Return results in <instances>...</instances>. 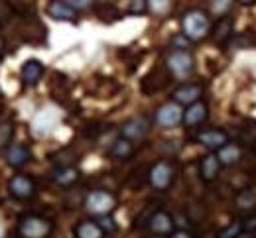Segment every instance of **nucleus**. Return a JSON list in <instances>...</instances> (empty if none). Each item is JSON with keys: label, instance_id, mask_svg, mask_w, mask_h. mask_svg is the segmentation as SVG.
Returning a JSON list of instances; mask_svg holds the SVG:
<instances>
[{"label": "nucleus", "instance_id": "obj_1", "mask_svg": "<svg viewBox=\"0 0 256 238\" xmlns=\"http://www.w3.org/2000/svg\"><path fill=\"white\" fill-rule=\"evenodd\" d=\"M182 26H184V35L190 37L192 41L203 39L205 35L209 34V30H211V22H209L207 14L201 12V10H190L184 16Z\"/></svg>", "mask_w": 256, "mask_h": 238}, {"label": "nucleus", "instance_id": "obj_2", "mask_svg": "<svg viewBox=\"0 0 256 238\" xmlns=\"http://www.w3.org/2000/svg\"><path fill=\"white\" fill-rule=\"evenodd\" d=\"M52 223L44 217H38V215H28L20 221L18 225V231L22 238H48L52 235Z\"/></svg>", "mask_w": 256, "mask_h": 238}, {"label": "nucleus", "instance_id": "obj_3", "mask_svg": "<svg viewBox=\"0 0 256 238\" xmlns=\"http://www.w3.org/2000/svg\"><path fill=\"white\" fill-rule=\"evenodd\" d=\"M85 207H87V211L89 213H93L96 217H100V215H110L112 211H114V207H116V197L112 195V193H108V191H91L89 195H87V199H85Z\"/></svg>", "mask_w": 256, "mask_h": 238}, {"label": "nucleus", "instance_id": "obj_4", "mask_svg": "<svg viewBox=\"0 0 256 238\" xmlns=\"http://www.w3.org/2000/svg\"><path fill=\"white\" fill-rule=\"evenodd\" d=\"M168 69L176 75V77H188L193 71V57L190 51L186 49H176L168 55Z\"/></svg>", "mask_w": 256, "mask_h": 238}, {"label": "nucleus", "instance_id": "obj_5", "mask_svg": "<svg viewBox=\"0 0 256 238\" xmlns=\"http://www.w3.org/2000/svg\"><path fill=\"white\" fill-rule=\"evenodd\" d=\"M148 179H150V185L158 191H166L172 181H174V168L172 164L168 162H158L152 166V170L148 173Z\"/></svg>", "mask_w": 256, "mask_h": 238}, {"label": "nucleus", "instance_id": "obj_6", "mask_svg": "<svg viewBox=\"0 0 256 238\" xmlns=\"http://www.w3.org/2000/svg\"><path fill=\"white\" fill-rule=\"evenodd\" d=\"M182 120H184V110H182V104H178L176 101L166 102L156 112V122L164 128H172V126L180 124Z\"/></svg>", "mask_w": 256, "mask_h": 238}, {"label": "nucleus", "instance_id": "obj_7", "mask_svg": "<svg viewBox=\"0 0 256 238\" xmlns=\"http://www.w3.org/2000/svg\"><path fill=\"white\" fill-rule=\"evenodd\" d=\"M120 132H122V138H128L130 142L142 140V138L150 132V122L144 116H136V118L128 120L126 124L120 128Z\"/></svg>", "mask_w": 256, "mask_h": 238}, {"label": "nucleus", "instance_id": "obj_8", "mask_svg": "<svg viewBox=\"0 0 256 238\" xmlns=\"http://www.w3.org/2000/svg\"><path fill=\"white\" fill-rule=\"evenodd\" d=\"M8 189L10 193L16 197V199H30L34 193H36V185L28 175H16L10 179L8 183Z\"/></svg>", "mask_w": 256, "mask_h": 238}, {"label": "nucleus", "instance_id": "obj_9", "mask_svg": "<svg viewBox=\"0 0 256 238\" xmlns=\"http://www.w3.org/2000/svg\"><path fill=\"white\" fill-rule=\"evenodd\" d=\"M32 158V152L28 146L24 144H8L6 148V162L12 166V168H22L30 162Z\"/></svg>", "mask_w": 256, "mask_h": 238}, {"label": "nucleus", "instance_id": "obj_10", "mask_svg": "<svg viewBox=\"0 0 256 238\" xmlns=\"http://www.w3.org/2000/svg\"><path fill=\"white\" fill-rule=\"evenodd\" d=\"M197 142L203 144L209 150H219V148H223L224 144L228 142V136H226V132H223V130L209 128V130H201L197 134Z\"/></svg>", "mask_w": 256, "mask_h": 238}, {"label": "nucleus", "instance_id": "obj_11", "mask_svg": "<svg viewBox=\"0 0 256 238\" xmlns=\"http://www.w3.org/2000/svg\"><path fill=\"white\" fill-rule=\"evenodd\" d=\"M148 227L154 235H170L174 231V219L166 213V211H156L150 219H148Z\"/></svg>", "mask_w": 256, "mask_h": 238}, {"label": "nucleus", "instance_id": "obj_12", "mask_svg": "<svg viewBox=\"0 0 256 238\" xmlns=\"http://www.w3.org/2000/svg\"><path fill=\"white\" fill-rule=\"evenodd\" d=\"M203 95V87L201 85H182L180 89L174 91V101L178 104H193L201 99Z\"/></svg>", "mask_w": 256, "mask_h": 238}, {"label": "nucleus", "instance_id": "obj_13", "mask_svg": "<svg viewBox=\"0 0 256 238\" xmlns=\"http://www.w3.org/2000/svg\"><path fill=\"white\" fill-rule=\"evenodd\" d=\"M48 14L56 20H64V22H73L77 18V10H73L65 0H52L48 6Z\"/></svg>", "mask_w": 256, "mask_h": 238}, {"label": "nucleus", "instance_id": "obj_14", "mask_svg": "<svg viewBox=\"0 0 256 238\" xmlns=\"http://www.w3.org/2000/svg\"><path fill=\"white\" fill-rule=\"evenodd\" d=\"M219 171H221V162H219L217 154H207V156L201 160V164H199V173H201V177H203L205 181L217 179Z\"/></svg>", "mask_w": 256, "mask_h": 238}, {"label": "nucleus", "instance_id": "obj_15", "mask_svg": "<svg viewBox=\"0 0 256 238\" xmlns=\"http://www.w3.org/2000/svg\"><path fill=\"white\" fill-rule=\"evenodd\" d=\"M205 118H207V106L201 101L190 104L188 110L184 112V122H186V126H199L201 122H205Z\"/></svg>", "mask_w": 256, "mask_h": 238}, {"label": "nucleus", "instance_id": "obj_16", "mask_svg": "<svg viewBox=\"0 0 256 238\" xmlns=\"http://www.w3.org/2000/svg\"><path fill=\"white\" fill-rule=\"evenodd\" d=\"M44 75V65L38 59H28L22 65V81L24 85H36Z\"/></svg>", "mask_w": 256, "mask_h": 238}, {"label": "nucleus", "instance_id": "obj_17", "mask_svg": "<svg viewBox=\"0 0 256 238\" xmlns=\"http://www.w3.org/2000/svg\"><path fill=\"white\" fill-rule=\"evenodd\" d=\"M52 179H54V183H58L62 187H69L79 179V171L75 170L73 166H60L52 173Z\"/></svg>", "mask_w": 256, "mask_h": 238}, {"label": "nucleus", "instance_id": "obj_18", "mask_svg": "<svg viewBox=\"0 0 256 238\" xmlns=\"http://www.w3.org/2000/svg\"><path fill=\"white\" fill-rule=\"evenodd\" d=\"M240 156H242V150L236 144H230V142H226L223 148L217 150V158H219L221 166H232V164H236L240 160Z\"/></svg>", "mask_w": 256, "mask_h": 238}, {"label": "nucleus", "instance_id": "obj_19", "mask_svg": "<svg viewBox=\"0 0 256 238\" xmlns=\"http://www.w3.org/2000/svg\"><path fill=\"white\" fill-rule=\"evenodd\" d=\"M134 154V144L128 140V138H118L112 142L110 146V156L112 158H118V160H126Z\"/></svg>", "mask_w": 256, "mask_h": 238}, {"label": "nucleus", "instance_id": "obj_20", "mask_svg": "<svg viewBox=\"0 0 256 238\" xmlns=\"http://www.w3.org/2000/svg\"><path fill=\"white\" fill-rule=\"evenodd\" d=\"M75 237L77 238H102V231L100 227L93 223V221H83L77 225L75 229Z\"/></svg>", "mask_w": 256, "mask_h": 238}, {"label": "nucleus", "instance_id": "obj_21", "mask_svg": "<svg viewBox=\"0 0 256 238\" xmlns=\"http://www.w3.org/2000/svg\"><path fill=\"white\" fill-rule=\"evenodd\" d=\"M232 34V20H228V18H221L219 22H217V26H215V30H213V37H215V41L217 43H223L226 41L228 37Z\"/></svg>", "mask_w": 256, "mask_h": 238}, {"label": "nucleus", "instance_id": "obj_22", "mask_svg": "<svg viewBox=\"0 0 256 238\" xmlns=\"http://www.w3.org/2000/svg\"><path fill=\"white\" fill-rule=\"evenodd\" d=\"M209 6H211V14H213V16L223 18V16H226V12L230 10L232 0H211Z\"/></svg>", "mask_w": 256, "mask_h": 238}, {"label": "nucleus", "instance_id": "obj_23", "mask_svg": "<svg viewBox=\"0 0 256 238\" xmlns=\"http://www.w3.org/2000/svg\"><path fill=\"white\" fill-rule=\"evenodd\" d=\"M236 205H238L240 209H250V207H254L256 205L254 191H250V189L240 191V193H238V197H236Z\"/></svg>", "mask_w": 256, "mask_h": 238}, {"label": "nucleus", "instance_id": "obj_24", "mask_svg": "<svg viewBox=\"0 0 256 238\" xmlns=\"http://www.w3.org/2000/svg\"><path fill=\"white\" fill-rule=\"evenodd\" d=\"M170 6H172V0H148V8H150V12L156 14V16L168 14Z\"/></svg>", "mask_w": 256, "mask_h": 238}, {"label": "nucleus", "instance_id": "obj_25", "mask_svg": "<svg viewBox=\"0 0 256 238\" xmlns=\"http://www.w3.org/2000/svg\"><path fill=\"white\" fill-rule=\"evenodd\" d=\"M12 134H14V130H12V124H8V122H2V124H0V148H6V146L10 144V140H12Z\"/></svg>", "mask_w": 256, "mask_h": 238}, {"label": "nucleus", "instance_id": "obj_26", "mask_svg": "<svg viewBox=\"0 0 256 238\" xmlns=\"http://www.w3.org/2000/svg\"><path fill=\"white\" fill-rule=\"evenodd\" d=\"M240 233H242V225H240V223H232V225L224 227L217 238H236Z\"/></svg>", "mask_w": 256, "mask_h": 238}, {"label": "nucleus", "instance_id": "obj_27", "mask_svg": "<svg viewBox=\"0 0 256 238\" xmlns=\"http://www.w3.org/2000/svg\"><path fill=\"white\" fill-rule=\"evenodd\" d=\"M96 225L100 227V231H102V233H112V231L116 229L114 221H112L108 215H100V217L96 219Z\"/></svg>", "mask_w": 256, "mask_h": 238}, {"label": "nucleus", "instance_id": "obj_28", "mask_svg": "<svg viewBox=\"0 0 256 238\" xmlns=\"http://www.w3.org/2000/svg\"><path fill=\"white\" fill-rule=\"evenodd\" d=\"M148 10V0H130V14H144Z\"/></svg>", "mask_w": 256, "mask_h": 238}, {"label": "nucleus", "instance_id": "obj_29", "mask_svg": "<svg viewBox=\"0 0 256 238\" xmlns=\"http://www.w3.org/2000/svg\"><path fill=\"white\" fill-rule=\"evenodd\" d=\"M73 10H87L91 4H93V0H65Z\"/></svg>", "mask_w": 256, "mask_h": 238}, {"label": "nucleus", "instance_id": "obj_30", "mask_svg": "<svg viewBox=\"0 0 256 238\" xmlns=\"http://www.w3.org/2000/svg\"><path fill=\"white\" fill-rule=\"evenodd\" d=\"M242 229H244L246 233H250L252 237H256V215H252V217H248V219L244 221Z\"/></svg>", "mask_w": 256, "mask_h": 238}, {"label": "nucleus", "instance_id": "obj_31", "mask_svg": "<svg viewBox=\"0 0 256 238\" xmlns=\"http://www.w3.org/2000/svg\"><path fill=\"white\" fill-rule=\"evenodd\" d=\"M190 41H192V39H190V37H186V35H182V37H180V35H176V37L172 39V43H174V45H178L176 49H186Z\"/></svg>", "mask_w": 256, "mask_h": 238}, {"label": "nucleus", "instance_id": "obj_32", "mask_svg": "<svg viewBox=\"0 0 256 238\" xmlns=\"http://www.w3.org/2000/svg\"><path fill=\"white\" fill-rule=\"evenodd\" d=\"M170 238H192V235H190V233H186V231H180V233H174Z\"/></svg>", "mask_w": 256, "mask_h": 238}, {"label": "nucleus", "instance_id": "obj_33", "mask_svg": "<svg viewBox=\"0 0 256 238\" xmlns=\"http://www.w3.org/2000/svg\"><path fill=\"white\" fill-rule=\"evenodd\" d=\"M240 4H244V6H250V4H254L256 0H238Z\"/></svg>", "mask_w": 256, "mask_h": 238}, {"label": "nucleus", "instance_id": "obj_34", "mask_svg": "<svg viewBox=\"0 0 256 238\" xmlns=\"http://www.w3.org/2000/svg\"><path fill=\"white\" fill-rule=\"evenodd\" d=\"M2 53H4V41L0 39V57H2Z\"/></svg>", "mask_w": 256, "mask_h": 238}, {"label": "nucleus", "instance_id": "obj_35", "mask_svg": "<svg viewBox=\"0 0 256 238\" xmlns=\"http://www.w3.org/2000/svg\"><path fill=\"white\" fill-rule=\"evenodd\" d=\"M156 238H162V237H156Z\"/></svg>", "mask_w": 256, "mask_h": 238}]
</instances>
